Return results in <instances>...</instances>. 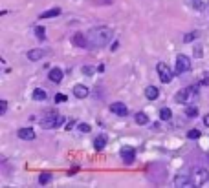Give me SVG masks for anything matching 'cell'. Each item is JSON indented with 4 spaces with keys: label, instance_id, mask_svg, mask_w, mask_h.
<instances>
[{
    "label": "cell",
    "instance_id": "obj_3",
    "mask_svg": "<svg viewBox=\"0 0 209 188\" xmlns=\"http://www.w3.org/2000/svg\"><path fill=\"white\" fill-rule=\"evenodd\" d=\"M174 185L176 186H193V173L191 170L187 168V166H184V168H180L176 172V177H174Z\"/></svg>",
    "mask_w": 209,
    "mask_h": 188
},
{
    "label": "cell",
    "instance_id": "obj_24",
    "mask_svg": "<svg viewBox=\"0 0 209 188\" xmlns=\"http://www.w3.org/2000/svg\"><path fill=\"white\" fill-rule=\"evenodd\" d=\"M189 117H196V113H198V110H196V106H189L187 108V111H185Z\"/></svg>",
    "mask_w": 209,
    "mask_h": 188
},
{
    "label": "cell",
    "instance_id": "obj_15",
    "mask_svg": "<svg viewBox=\"0 0 209 188\" xmlns=\"http://www.w3.org/2000/svg\"><path fill=\"white\" fill-rule=\"evenodd\" d=\"M61 15V8H52V9H48L44 13H40V20H44V18H53V17H59Z\"/></svg>",
    "mask_w": 209,
    "mask_h": 188
},
{
    "label": "cell",
    "instance_id": "obj_7",
    "mask_svg": "<svg viewBox=\"0 0 209 188\" xmlns=\"http://www.w3.org/2000/svg\"><path fill=\"white\" fill-rule=\"evenodd\" d=\"M207 179H209V173H207L205 168H196V170L193 172V183H194V186H202Z\"/></svg>",
    "mask_w": 209,
    "mask_h": 188
},
{
    "label": "cell",
    "instance_id": "obj_30",
    "mask_svg": "<svg viewBox=\"0 0 209 188\" xmlns=\"http://www.w3.org/2000/svg\"><path fill=\"white\" fill-rule=\"evenodd\" d=\"M64 101H66V97H64V95H59V93L55 95V102H57V104H59V102H64Z\"/></svg>",
    "mask_w": 209,
    "mask_h": 188
},
{
    "label": "cell",
    "instance_id": "obj_19",
    "mask_svg": "<svg viewBox=\"0 0 209 188\" xmlns=\"http://www.w3.org/2000/svg\"><path fill=\"white\" fill-rule=\"evenodd\" d=\"M46 97H48V93L44 92V89L42 88H37V89H35V92H33V99L35 101H46Z\"/></svg>",
    "mask_w": 209,
    "mask_h": 188
},
{
    "label": "cell",
    "instance_id": "obj_28",
    "mask_svg": "<svg viewBox=\"0 0 209 188\" xmlns=\"http://www.w3.org/2000/svg\"><path fill=\"white\" fill-rule=\"evenodd\" d=\"M79 130L83 131V133H88V131H90V124H79Z\"/></svg>",
    "mask_w": 209,
    "mask_h": 188
},
{
    "label": "cell",
    "instance_id": "obj_23",
    "mask_svg": "<svg viewBox=\"0 0 209 188\" xmlns=\"http://www.w3.org/2000/svg\"><path fill=\"white\" fill-rule=\"evenodd\" d=\"M50 181H52V173H40V177H39V183L40 185H48V183H50Z\"/></svg>",
    "mask_w": 209,
    "mask_h": 188
},
{
    "label": "cell",
    "instance_id": "obj_31",
    "mask_svg": "<svg viewBox=\"0 0 209 188\" xmlns=\"http://www.w3.org/2000/svg\"><path fill=\"white\" fill-rule=\"evenodd\" d=\"M202 84H209V71L204 73V79H202Z\"/></svg>",
    "mask_w": 209,
    "mask_h": 188
},
{
    "label": "cell",
    "instance_id": "obj_5",
    "mask_svg": "<svg viewBox=\"0 0 209 188\" xmlns=\"http://www.w3.org/2000/svg\"><path fill=\"white\" fill-rule=\"evenodd\" d=\"M191 69V59L185 57V55H176V66H174V73L182 75L187 73Z\"/></svg>",
    "mask_w": 209,
    "mask_h": 188
},
{
    "label": "cell",
    "instance_id": "obj_33",
    "mask_svg": "<svg viewBox=\"0 0 209 188\" xmlns=\"http://www.w3.org/2000/svg\"><path fill=\"white\" fill-rule=\"evenodd\" d=\"M73 126H75V122H73V121H70V122L66 124V130H72Z\"/></svg>",
    "mask_w": 209,
    "mask_h": 188
},
{
    "label": "cell",
    "instance_id": "obj_10",
    "mask_svg": "<svg viewBox=\"0 0 209 188\" xmlns=\"http://www.w3.org/2000/svg\"><path fill=\"white\" fill-rule=\"evenodd\" d=\"M72 44L77 48H88V40H86V33H75L72 37Z\"/></svg>",
    "mask_w": 209,
    "mask_h": 188
},
{
    "label": "cell",
    "instance_id": "obj_21",
    "mask_svg": "<svg viewBox=\"0 0 209 188\" xmlns=\"http://www.w3.org/2000/svg\"><path fill=\"white\" fill-rule=\"evenodd\" d=\"M35 37H37L39 40H44L46 38V29L42 26H35Z\"/></svg>",
    "mask_w": 209,
    "mask_h": 188
},
{
    "label": "cell",
    "instance_id": "obj_18",
    "mask_svg": "<svg viewBox=\"0 0 209 188\" xmlns=\"http://www.w3.org/2000/svg\"><path fill=\"white\" fill-rule=\"evenodd\" d=\"M104 146H107V137H104V135L95 137V141H94V148H95L97 152H101Z\"/></svg>",
    "mask_w": 209,
    "mask_h": 188
},
{
    "label": "cell",
    "instance_id": "obj_16",
    "mask_svg": "<svg viewBox=\"0 0 209 188\" xmlns=\"http://www.w3.org/2000/svg\"><path fill=\"white\" fill-rule=\"evenodd\" d=\"M189 6L194 9V11H204L205 9V0H187Z\"/></svg>",
    "mask_w": 209,
    "mask_h": 188
},
{
    "label": "cell",
    "instance_id": "obj_17",
    "mask_svg": "<svg viewBox=\"0 0 209 188\" xmlns=\"http://www.w3.org/2000/svg\"><path fill=\"white\" fill-rule=\"evenodd\" d=\"M158 88L156 86H147L145 88V95H147V99H150V101H154V99H158Z\"/></svg>",
    "mask_w": 209,
    "mask_h": 188
},
{
    "label": "cell",
    "instance_id": "obj_6",
    "mask_svg": "<svg viewBox=\"0 0 209 188\" xmlns=\"http://www.w3.org/2000/svg\"><path fill=\"white\" fill-rule=\"evenodd\" d=\"M156 71H158V75H160V80L162 82H165V84H169V82L172 80V69L167 66V64H163V62H160V64L156 66Z\"/></svg>",
    "mask_w": 209,
    "mask_h": 188
},
{
    "label": "cell",
    "instance_id": "obj_2",
    "mask_svg": "<svg viewBox=\"0 0 209 188\" xmlns=\"http://www.w3.org/2000/svg\"><path fill=\"white\" fill-rule=\"evenodd\" d=\"M62 122H64V117L55 113V111H50V113H46L42 119H40V126H42L44 130H52V128L61 126Z\"/></svg>",
    "mask_w": 209,
    "mask_h": 188
},
{
    "label": "cell",
    "instance_id": "obj_25",
    "mask_svg": "<svg viewBox=\"0 0 209 188\" xmlns=\"http://www.w3.org/2000/svg\"><path fill=\"white\" fill-rule=\"evenodd\" d=\"M187 137H189V139H198V137H200V131H198V130H189Z\"/></svg>",
    "mask_w": 209,
    "mask_h": 188
},
{
    "label": "cell",
    "instance_id": "obj_29",
    "mask_svg": "<svg viewBox=\"0 0 209 188\" xmlns=\"http://www.w3.org/2000/svg\"><path fill=\"white\" fill-rule=\"evenodd\" d=\"M83 73H85V75H92V73H94V68L85 66V68H83Z\"/></svg>",
    "mask_w": 209,
    "mask_h": 188
},
{
    "label": "cell",
    "instance_id": "obj_32",
    "mask_svg": "<svg viewBox=\"0 0 209 188\" xmlns=\"http://www.w3.org/2000/svg\"><path fill=\"white\" fill-rule=\"evenodd\" d=\"M112 0H94V4H110Z\"/></svg>",
    "mask_w": 209,
    "mask_h": 188
},
{
    "label": "cell",
    "instance_id": "obj_4",
    "mask_svg": "<svg viewBox=\"0 0 209 188\" xmlns=\"http://www.w3.org/2000/svg\"><path fill=\"white\" fill-rule=\"evenodd\" d=\"M198 95V86H189V88H184L176 93V102H189L193 97Z\"/></svg>",
    "mask_w": 209,
    "mask_h": 188
},
{
    "label": "cell",
    "instance_id": "obj_11",
    "mask_svg": "<svg viewBox=\"0 0 209 188\" xmlns=\"http://www.w3.org/2000/svg\"><path fill=\"white\" fill-rule=\"evenodd\" d=\"M62 77H64V73H62L61 68H52L50 73H48V79H50L52 82H61Z\"/></svg>",
    "mask_w": 209,
    "mask_h": 188
},
{
    "label": "cell",
    "instance_id": "obj_35",
    "mask_svg": "<svg viewBox=\"0 0 209 188\" xmlns=\"http://www.w3.org/2000/svg\"><path fill=\"white\" fill-rule=\"evenodd\" d=\"M204 122H205V126H209V113L204 117Z\"/></svg>",
    "mask_w": 209,
    "mask_h": 188
},
{
    "label": "cell",
    "instance_id": "obj_20",
    "mask_svg": "<svg viewBox=\"0 0 209 188\" xmlns=\"http://www.w3.org/2000/svg\"><path fill=\"white\" fill-rule=\"evenodd\" d=\"M136 122L139 124V126H145V124L149 122V117H147V113H143V111H139V113H136Z\"/></svg>",
    "mask_w": 209,
    "mask_h": 188
},
{
    "label": "cell",
    "instance_id": "obj_12",
    "mask_svg": "<svg viewBox=\"0 0 209 188\" xmlns=\"http://www.w3.org/2000/svg\"><path fill=\"white\" fill-rule=\"evenodd\" d=\"M18 137L22 141H33L35 139V130L33 128H20L18 130Z\"/></svg>",
    "mask_w": 209,
    "mask_h": 188
},
{
    "label": "cell",
    "instance_id": "obj_34",
    "mask_svg": "<svg viewBox=\"0 0 209 188\" xmlns=\"http://www.w3.org/2000/svg\"><path fill=\"white\" fill-rule=\"evenodd\" d=\"M117 48H119V42H114V44H112V51H116Z\"/></svg>",
    "mask_w": 209,
    "mask_h": 188
},
{
    "label": "cell",
    "instance_id": "obj_27",
    "mask_svg": "<svg viewBox=\"0 0 209 188\" xmlns=\"http://www.w3.org/2000/svg\"><path fill=\"white\" fill-rule=\"evenodd\" d=\"M194 37H196V33H187L184 37V42H191V40H194Z\"/></svg>",
    "mask_w": 209,
    "mask_h": 188
},
{
    "label": "cell",
    "instance_id": "obj_8",
    "mask_svg": "<svg viewBox=\"0 0 209 188\" xmlns=\"http://www.w3.org/2000/svg\"><path fill=\"white\" fill-rule=\"evenodd\" d=\"M119 155H121V159H123L125 164H132V161L136 159V150H134V148H123V150L119 152Z\"/></svg>",
    "mask_w": 209,
    "mask_h": 188
},
{
    "label": "cell",
    "instance_id": "obj_9",
    "mask_svg": "<svg viewBox=\"0 0 209 188\" xmlns=\"http://www.w3.org/2000/svg\"><path fill=\"white\" fill-rule=\"evenodd\" d=\"M110 111H112L114 115H119V117L129 115V110H127V106H125L123 102H114V104H110Z\"/></svg>",
    "mask_w": 209,
    "mask_h": 188
},
{
    "label": "cell",
    "instance_id": "obj_1",
    "mask_svg": "<svg viewBox=\"0 0 209 188\" xmlns=\"http://www.w3.org/2000/svg\"><path fill=\"white\" fill-rule=\"evenodd\" d=\"M114 33L108 26H95L92 29H88L86 33V40H88V48L90 50H99L104 48L110 40H112Z\"/></svg>",
    "mask_w": 209,
    "mask_h": 188
},
{
    "label": "cell",
    "instance_id": "obj_14",
    "mask_svg": "<svg viewBox=\"0 0 209 188\" xmlns=\"http://www.w3.org/2000/svg\"><path fill=\"white\" fill-rule=\"evenodd\" d=\"M44 55H46V50H30V51H28V59L33 60V62H37L40 59H44Z\"/></svg>",
    "mask_w": 209,
    "mask_h": 188
},
{
    "label": "cell",
    "instance_id": "obj_26",
    "mask_svg": "<svg viewBox=\"0 0 209 188\" xmlns=\"http://www.w3.org/2000/svg\"><path fill=\"white\" fill-rule=\"evenodd\" d=\"M8 111V102L6 101H0V115H4Z\"/></svg>",
    "mask_w": 209,
    "mask_h": 188
},
{
    "label": "cell",
    "instance_id": "obj_22",
    "mask_svg": "<svg viewBox=\"0 0 209 188\" xmlns=\"http://www.w3.org/2000/svg\"><path fill=\"white\" fill-rule=\"evenodd\" d=\"M171 117H172L171 110L169 108H162V111H160V119H162V121H169Z\"/></svg>",
    "mask_w": 209,
    "mask_h": 188
},
{
    "label": "cell",
    "instance_id": "obj_13",
    "mask_svg": "<svg viewBox=\"0 0 209 188\" xmlns=\"http://www.w3.org/2000/svg\"><path fill=\"white\" fill-rule=\"evenodd\" d=\"M88 88L86 86H83V84H75L73 86V95L77 97V99H85V97H88Z\"/></svg>",
    "mask_w": 209,
    "mask_h": 188
}]
</instances>
